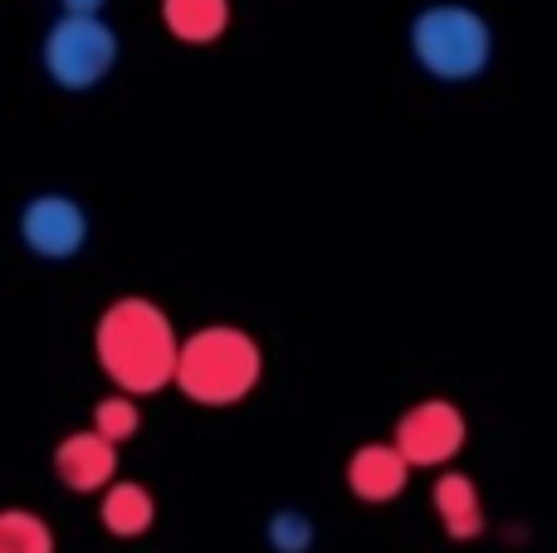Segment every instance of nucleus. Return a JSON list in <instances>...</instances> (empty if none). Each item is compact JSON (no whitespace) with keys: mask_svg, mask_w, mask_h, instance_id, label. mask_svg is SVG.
Segmentation results:
<instances>
[{"mask_svg":"<svg viewBox=\"0 0 557 553\" xmlns=\"http://www.w3.org/2000/svg\"><path fill=\"white\" fill-rule=\"evenodd\" d=\"M176 329L152 299H117L103 309L94 333V348L103 372L127 392V397H147V392L166 388L176 368Z\"/></svg>","mask_w":557,"mask_h":553,"instance_id":"obj_1","label":"nucleus"},{"mask_svg":"<svg viewBox=\"0 0 557 553\" xmlns=\"http://www.w3.org/2000/svg\"><path fill=\"white\" fill-rule=\"evenodd\" d=\"M260 343L245 329L231 323H215L201 329L191 339L176 343V368L172 382L201 407H231V402L250 397L255 382H260Z\"/></svg>","mask_w":557,"mask_h":553,"instance_id":"obj_2","label":"nucleus"},{"mask_svg":"<svg viewBox=\"0 0 557 553\" xmlns=\"http://www.w3.org/2000/svg\"><path fill=\"white\" fill-rule=\"evenodd\" d=\"M411 49L425 74L445 78V84H465V78L484 74L494 45H490V25L470 5H431L416 15Z\"/></svg>","mask_w":557,"mask_h":553,"instance_id":"obj_3","label":"nucleus"},{"mask_svg":"<svg viewBox=\"0 0 557 553\" xmlns=\"http://www.w3.org/2000/svg\"><path fill=\"white\" fill-rule=\"evenodd\" d=\"M113 59H117V35L98 15H64L45 35V69L69 94L94 88L113 69Z\"/></svg>","mask_w":557,"mask_h":553,"instance_id":"obj_4","label":"nucleus"},{"mask_svg":"<svg viewBox=\"0 0 557 553\" xmlns=\"http://www.w3.org/2000/svg\"><path fill=\"white\" fill-rule=\"evenodd\" d=\"M396 451H401L406 466H445L455 451L465 446V417L455 402L431 397L416 402L401 421H396Z\"/></svg>","mask_w":557,"mask_h":553,"instance_id":"obj_5","label":"nucleus"},{"mask_svg":"<svg viewBox=\"0 0 557 553\" xmlns=\"http://www.w3.org/2000/svg\"><path fill=\"white\" fill-rule=\"evenodd\" d=\"M20 241H25L39 260H69V255H78L88 241L84 206L59 192L35 196V201L25 206V216H20Z\"/></svg>","mask_w":557,"mask_h":553,"instance_id":"obj_6","label":"nucleus"},{"mask_svg":"<svg viewBox=\"0 0 557 553\" xmlns=\"http://www.w3.org/2000/svg\"><path fill=\"white\" fill-rule=\"evenodd\" d=\"M54 470H59V480H64L74 495H94V490H103L108 480H113L117 446L113 441H103L98 431H74V437L59 441Z\"/></svg>","mask_w":557,"mask_h":553,"instance_id":"obj_7","label":"nucleus"},{"mask_svg":"<svg viewBox=\"0 0 557 553\" xmlns=\"http://www.w3.org/2000/svg\"><path fill=\"white\" fill-rule=\"evenodd\" d=\"M406 476H411V466L401 460L396 446H362L347 460V490H352L357 500H367V505L396 500L406 490Z\"/></svg>","mask_w":557,"mask_h":553,"instance_id":"obj_8","label":"nucleus"},{"mask_svg":"<svg viewBox=\"0 0 557 553\" xmlns=\"http://www.w3.org/2000/svg\"><path fill=\"white\" fill-rule=\"evenodd\" d=\"M435 500V515H441L445 534L450 539H480L484 534V505H480V490H474L470 476H441L431 490Z\"/></svg>","mask_w":557,"mask_h":553,"instance_id":"obj_9","label":"nucleus"},{"mask_svg":"<svg viewBox=\"0 0 557 553\" xmlns=\"http://www.w3.org/2000/svg\"><path fill=\"white\" fill-rule=\"evenodd\" d=\"M162 20L182 45H211L231 25V0H162Z\"/></svg>","mask_w":557,"mask_h":553,"instance_id":"obj_10","label":"nucleus"},{"mask_svg":"<svg viewBox=\"0 0 557 553\" xmlns=\"http://www.w3.org/2000/svg\"><path fill=\"white\" fill-rule=\"evenodd\" d=\"M108 495H103V529L108 534H117V539H137V534H147L152 529V515H157V505H152V495H147L143 486H133V480H108Z\"/></svg>","mask_w":557,"mask_h":553,"instance_id":"obj_11","label":"nucleus"},{"mask_svg":"<svg viewBox=\"0 0 557 553\" xmlns=\"http://www.w3.org/2000/svg\"><path fill=\"white\" fill-rule=\"evenodd\" d=\"M0 553H54V534L35 509H0Z\"/></svg>","mask_w":557,"mask_h":553,"instance_id":"obj_12","label":"nucleus"},{"mask_svg":"<svg viewBox=\"0 0 557 553\" xmlns=\"http://www.w3.org/2000/svg\"><path fill=\"white\" fill-rule=\"evenodd\" d=\"M137 427H143V411H137V402L127 397H108V402H98V411H94V431L103 441H113V446H123L127 437H137Z\"/></svg>","mask_w":557,"mask_h":553,"instance_id":"obj_13","label":"nucleus"},{"mask_svg":"<svg viewBox=\"0 0 557 553\" xmlns=\"http://www.w3.org/2000/svg\"><path fill=\"white\" fill-rule=\"evenodd\" d=\"M270 549L274 553H308L313 549V519L298 509H278L270 519Z\"/></svg>","mask_w":557,"mask_h":553,"instance_id":"obj_14","label":"nucleus"},{"mask_svg":"<svg viewBox=\"0 0 557 553\" xmlns=\"http://www.w3.org/2000/svg\"><path fill=\"white\" fill-rule=\"evenodd\" d=\"M108 0H64V15H98Z\"/></svg>","mask_w":557,"mask_h":553,"instance_id":"obj_15","label":"nucleus"}]
</instances>
